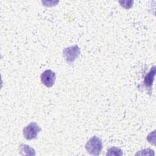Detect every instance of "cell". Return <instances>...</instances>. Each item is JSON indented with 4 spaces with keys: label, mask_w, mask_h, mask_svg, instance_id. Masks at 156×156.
<instances>
[{
    "label": "cell",
    "mask_w": 156,
    "mask_h": 156,
    "mask_svg": "<svg viewBox=\"0 0 156 156\" xmlns=\"http://www.w3.org/2000/svg\"><path fill=\"white\" fill-rule=\"evenodd\" d=\"M103 147L101 140L96 136H93L85 144L87 152L92 155H99Z\"/></svg>",
    "instance_id": "1"
},
{
    "label": "cell",
    "mask_w": 156,
    "mask_h": 156,
    "mask_svg": "<svg viewBox=\"0 0 156 156\" xmlns=\"http://www.w3.org/2000/svg\"><path fill=\"white\" fill-rule=\"evenodd\" d=\"M80 49L77 45L65 48L63 50V55L67 63L73 64L75 60L79 56Z\"/></svg>",
    "instance_id": "2"
},
{
    "label": "cell",
    "mask_w": 156,
    "mask_h": 156,
    "mask_svg": "<svg viewBox=\"0 0 156 156\" xmlns=\"http://www.w3.org/2000/svg\"><path fill=\"white\" fill-rule=\"evenodd\" d=\"M41 128L35 122H31L24 127L23 133L26 140H30L36 138Z\"/></svg>",
    "instance_id": "3"
},
{
    "label": "cell",
    "mask_w": 156,
    "mask_h": 156,
    "mask_svg": "<svg viewBox=\"0 0 156 156\" xmlns=\"http://www.w3.org/2000/svg\"><path fill=\"white\" fill-rule=\"evenodd\" d=\"M55 74L51 69H46L44 71L41 76V82L43 85L46 86L48 88L52 87L55 80Z\"/></svg>",
    "instance_id": "4"
},
{
    "label": "cell",
    "mask_w": 156,
    "mask_h": 156,
    "mask_svg": "<svg viewBox=\"0 0 156 156\" xmlns=\"http://www.w3.org/2000/svg\"><path fill=\"white\" fill-rule=\"evenodd\" d=\"M155 74V66H153L149 72L146 75L144 80V85L149 87L151 88L152 87V83L154 80V76Z\"/></svg>",
    "instance_id": "5"
},
{
    "label": "cell",
    "mask_w": 156,
    "mask_h": 156,
    "mask_svg": "<svg viewBox=\"0 0 156 156\" xmlns=\"http://www.w3.org/2000/svg\"><path fill=\"white\" fill-rule=\"evenodd\" d=\"M19 149L20 154L21 155H35L36 154L35 150L32 147L25 144H21L19 146Z\"/></svg>",
    "instance_id": "6"
},
{
    "label": "cell",
    "mask_w": 156,
    "mask_h": 156,
    "mask_svg": "<svg viewBox=\"0 0 156 156\" xmlns=\"http://www.w3.org/2000/svg\"><path fill=\"white\" fill-rule=\"evenodd\" d=\"M106 155L107 156H121L122 155V151L116 147H112L109 148L106 153Z\"/></svg>",
    "instance_id": "7"
},
{
    "label": "cell",
    "mask_w": 156,
    "mask_h": 156,
    "mask_svg": "<svg viewBox=\"0 0 156 156\" xmlns=\"http://www.w3.org/2000/svg\"><path fill=\"white\" fill-rule=\"evenodd\" d=\"M135 155H154L155 153L152 149L147 148V149H145L140 151L136 153Z\"/></svg>",
    "instance_id": "8"
}]
</instances>
